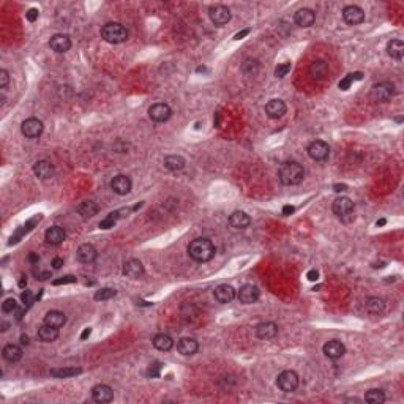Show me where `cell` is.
<instances>
[{"label":"cell","instance_id":"6da1fadb","mask_svg":"<svg viewBox=\"0 0 404 404\" xmlns=\"http://www.w3.org/2000/svg\"><path fill=\"white\" fill-rule=\"evenodd\" d=\"M215 245L207 237H198L188 245V254L196 262H208L215 257Z\"/></svg>","mask_w":404,"mask_h":404},{"label":"cell","instance_id":"7a4b0ae2","mask_svg":"<svg viewBox=\"0 0 404 404\" xmlns=\"http://www.w3.org/2000/svg\"><path fill=\"white\" fill-rule=\"evenodd\" d=\"M278 177L283 185L292 187V185H298L303 182L305 169L300 163H297V161H286V163H283L280 166Z\"/></svg>","mask_w":404,"mask_h":404},{"label":"cell","instance_id":"3957f363","mask_svg":"<svg viewBox=\"0 0 404 404\" xmlns=\"http://www.w3.org/2000/svg\"><path fill=\"white\" fill-rule=\"evenodd\" d=\"M101 38L109 44H120L128 40V30L119 22H109L101 27Z\"/></svg>","mask_w":404,"mask_h":404},{"label":"cell","instance_id":"277c9868","mask_svg":"<svg viewBox=\"0 0 404 404\" xmlns=\"http://www.w3.org/2000/svg\"><path fill=\"white\" fill-rule=\"evenodd\" d=\"M333 213L341 218L344 221L352 220L354 216V202L347 198V196H339L333 201Z\"/></svg>","mask_w":404,"mask_h":404},{"label":"cell","instance_id":"5b68a950","mask_svg":"<svg viewBox=\"0 0 404 404\" xmlns=\"http://www.w3.org/2000/svg\"><path fill=\"white\" fill-rule=\"evenodd\" d=\"M298 384H300V379H298V374L295 373V371H283V373L277 377V385H278V389L281 392H284V393H290V392H294L297 390V387Z\"/></svg>","mask_w":404,"mask_h":404},{"label":"cell","instance_id":"8992f818","mask_svg":"<svg viewBox=\"0 0 404 404\" xmlns=\"http://www.w3.org/2000/svg\"><path fill=\"white\" fill-rule=\"evenodd\" d=\"M395 95V87L390 82L376 84L371 88V100L376 103H387Z\"/></svg>","mask_w":404,"mask_h":404},{"label":"cell","instance_id":"52a82bcc","mask_svg":"<svg viewBox=\"0 0 404 404\" xmlns=\"http://www.w3.org/2000/svg\"><path fill=\"white\" fill-rule=\"evenodd\" d=\"M172 116V109L166 103H155L149 108V117L157 123L167 122Z\"/></svg>","mask_w":404,"mask_h":404},{"label":"cell","instance_id":"ba28073f","mask_svg":"<svg viewBox=\"0 0 404 404\" xmlns=\"http://www.w3.org/2000/svg\"><path fill=\"white\" fill-rule=\"evenodd\" d=\"M44 130V126H43V122L41 120H38L35 117H30L27 120H24L22 122V126H21V131L22 134L29 137V139H35V137H40L41 136Z\"/></svg>","mask_w":404,"mask_h":404},{"label":"cell","instance_id":"9c48e42d","mask_svg":"<svg viewBox=\"0 0 404 404\" xmlns=\"http://www.w3.org/2000/svg\"><path fill=\"white\" fill-rule=\"evenodd\" d=\"M208 16H210V19H212V22L215 24V26L221 27V26H224V24H228L231 21V10L224 5H215V6H210Z\"/></svg>","mask_w":404,"mask_h":404},{"label":"cell","instance_id":"30bf717a","mask_svg":"<svg viewBox=\"0 0 404 404\" xmlns=\"http://www.w3.org/2000/svg\"><path fill=\"white\" fill-rule=\"evenodd\" d=\"M308 155L314 161H324L330 155V147L324 141H314L308 145Z\"/></svg>","mask_w":404,"mask_h":404},{"label":"cell","instance_id":"8fae6325","mask_svg":"<svg viewBox=\"0 0 404 404\" xmlns=\"http://www.w3.org/2000/svg\"><path fill=\"white\" fill-rule=\"evenodd\" d=\"M131 179L128 175H123V174H119L116 175L114 179L111 180V188L112 191L116 193V195H120V196H125L128 193L131 191Z\"/></svg>","mask_w":404,"mask_h":404},{"label":"cell","instance_id":"7c38bea8","mask_svg":"<svg viewBox=\"0 0 404 404\" xmlns=\"http://www.w3.org/2000/svg\"><path fill=\"white\" fill-rule=\"evenodd\" d=\"M237 298L240 303L251 305V303L259 300V289L253 284H245V286H242L240 290L237 292Z\"/></svg>","mask_w":404,"mask_h":404},{"label":"cell","instance_id":"4fadbf2b","mask_svg":"<svg viewBox=\"0 0 404 404\" xmlns=\"http://www.w3.org/2000/svg\"><path fill=\"white\" fill-rule=\"evenodd\" d=\"M343 18L349 26H357L365 21V13L357 5H349L343 10Z\"/></svg>","mask_w":404,"mask_h":404},{"label":"cell","instance_id":"5bb4252c","mask_svg":"<svg viewBox=\"0 0 404 404\" xmlns=\"http://www.w3.org/2000/svg\"><path fill=\"white\" fill-rule=\"evenodd\" d=\"M54 172H55L54 164L51 163V161H47V160H38L37 163L34 164V174L38 177L40 180H49V179H52Z\"/></svg>","mask_w":404,"mask_h":404},{"label":"cell","instance_id":"9a60e30c","mask_svg":"<svg viewBox=\"0 0 404 404\" xmlns=\"http://www.w3.org/2000/svg\"><path fill=\"white\" fill-rule=\"evenodd\" d=\"M92 398L96 403H111L114 400V392L106 384H98L92 389Z\"/></svg>","mask_w":404,"mask_h":404},{"label":"cell","instance_id":"2e32d148","mask_svg":"<svg viewBox=\"0 0 404 404\" xmlns=\"http://www.w3.org/2000/svg\"><path fill=\"white\" fill-rule=\"evenodd\" d=\"M49 46L54 52L57 54H63L67 52L70 47H71V40L68 35L65 34H55L51 40H49Z\"/></svg>","mask_w":404,"mask_h":404},{"label":"cell","instance_id":"e0dca14e","mask_svg":"<svg viewBox=\"0 0 404 404\" xmlns=\"http://www.w3.org/2000/svg\"><path fill=\"white\" fill-rule=\"evenodd\" d=\"M322 351H324V354L327 355L328 359L336 360V359L343 357V355L346 354V347H344V344L341 341H338V339H332V341H328V343L324 344Z\"/></svg>","mask_w":404,"mask_h":404},{"label":"cell","instance_id":"ac0fdd59","mask_svg":"<svg viewBox=\"0 0 404 404\" xmlns=\"http://www.w3.org/2000/svg\"><path fill=\"white\" fill-rule=\"evenodd\" d=\"M215 298L218 303H231L234 298H236V289H234L231 284H220L213 292Z\"/></svg>","mask_w":404,"mask_h":404},{"label":"cell","instance_id":"d6986e66","mask_svg":"<svg viewBox=\"0 0 404 404\" xmlns=\"http://www.w3.org/2000/svg\"><path fill=\"white\" fill-rule=\"evenodd\" d=\"M96 256H98V253H96V248L93 245H90V243L81 245L78 248V251H76L78 261L82 262V264H92L96 259Z\"/></svg>","mask_w":404,"mask_h":404},{"label":"cell","instance_id":"ffe728a7","mask_svg":"<svg viewBox=\"0 0 404 404\" xmlns=\"http://www.w3.org/2000/svg\"><path fill=\"white\" fill-rule=\"evenodd\" d=\"M286 111H287V106H286V103L283 101V100H270L267 104H265V112H267V116L270 119H280L286 114Z\"/></svg>","mask_w":404,"mask_h":404},{"label":"cell","instance_id":"44dd1931","mask_svg":"<svg viewBox=\"0 0 404 404\" xmlns=\"http://www.w3.org/2000/svg\"><path fill=\"white\" fill-rule=\"evenodd\" d=\"M294 21L298 27H311L314 21H316V13L310 10V8H302V10L295 13Z\"/></svg>","mask_w":404,"mask_h":404},{"label":"cell","instance_id":"7402d4cb","mask_svg":"<svg viewBox=\"0 0 404 404\" xmlns=\"http://www.w3.org/2000/svg\"><path fill=\"white\" fill-rule=\"evenodd\" d=\"M44 239L49 245L59 246V245L63 243V240L67 239V232L63 231V228H60V226H52V228H49L46 231Z\"/></svg>","mask_w":404,"mask_h":404},{"label":"cell","instance_id":"603a6c76","mask_svg":"<svg viewBox=\"0 0 404 404\" xmlns=\"http://www.w3.org/2000/svg\"><path fill=\"white\" fill-rule=\"evenodd\" d=\"M278 333V327L275 322H261L256 327V336L259 339H273Z\"/></svg>","mask_w":404,"mask_h":404},{"label":"cell","instance_id":"cb8c5ba5","mask_svg":"<svg viewBox=\"0 0 404 404\" xmlns=\"http://www.w3.org/2000/svg\"><path fill=\"white\" fill-rule=\"evenodd\" d=\"M123 273L126 275L128 278L137 280V278H141L142 275H144V265H142L141 261L130 259V261H126L125 265H123Z\"/></svg>","mask_w":404,"mask_h":404},{"label":"cell","instance_id":"d4e9b609","mask_svg":"<svg viewBox=\"0 0 404 404\" xmlns=\"http://www.w3.org/2000/svg\"><path fill=\"white\" fill-rule=\"evenodd\" d=\"M199 349V344L195 338H182L179 343H177V351L182 355H195Z\"/></svg>","mask_w":404,"mask_h":404},{"label":"cell","instance_id":"484cf974","mask_svg":"<svg viewBox=\"0 0 404 404\" xmlns=\"http://www.w3.org/2000/svg\"><path fill=\"white\" fill-rule=\"evenodd\" d=\"M65 322H67L65 313H62L59 310H51L49 313H46V316H44V324L55 327V328L63 327L65 325Z\"/></svg>","mask_w":404,"mask_h":404},{"label":"cell","instance_id":"4316f807","mask_svg":"<svg viewBox=\"0 0 404 404\" xmlns=\"http://www.w3.org/2000/svg\"><path fill=\"white\" fill-rule=\"evenodd\" d=\"M229 223L232 228H236V229H246L248 226L251 224V218H249V215H246L245 212L237 210V212H234L229 216Z\"/></svg>","mask_w":404,"mask_h":404},{"label":"cell","instance_id":"83f0119b","mask_svg":"<svg viewBox=\"0 0 404 404\" xmlns=\"http://www.w3.org/2000/svg\"><path fill=\"white\" fill-rule=\"evenodd\" d=\"M328 73V63L325 60H314L310 67V76L313 79H324Z\"/></svg>","mask_w":404,"mask_h":404},{"label":"cell","instance_id":"f1b7e54d","mask_svg":"<svg viewBox=\"0 0 404 404\" xmlns=\"http://www.w3.org/2000/svg\"><path fill=\"white\" fill-rule=\"evenodd\" d=\"M38 338L41 339L43 343H52L59 338V328L51 327L47 324H43L38 328Z\"/></svg>","mask_w":404,"mask_h":404},{"label":"cell","instance_id":"f546056e","mask_svg":"<svg viewBox=\"0 0 404 404\" xmlns=\"http://www.w3.org/2000/svg\"><path fill=\"white\" fill-rule=\"evenodd\" d=\"M387 54L395 60H401L404 55V43L398 38L390 40L389 44H387Z\"/></svg>","mask_w":404,"mask_h":404},{"label":"cell","instance_id":"4dcf8cb0","mask_svg":"<svg viewBox=\"0 0 404 404\" xmlns=\"http://www.w3.org/2000/svg\"><path fill=\"white\" fill-rule=\"evenodd\" d=\"M2 355H3V359L6 362L16 363V362H19L22 359V349L16 344H6L3 347V351H2Z\"/></svg>","mask_w":404,"mask_h":404},{"label":"cell","instance_id":"1f68e13d","mask_svg":"<svg viewBox=\"0 0 404 404\" xmlns=\"http://www.w3.org/2000/svg\"><path fill=\"white\" fill-rule=\"evenodd\" d=\"M152 343L153 346L157 347L158 351H163V352H167V351H171L172 349V346H174V339L166 335V333H158L155 338L152 339Z\"/></svg>","mask_w":404,"mask_h":404},{"label":"cell","instance_id":"d6a6232c","mask_svg":"<svg viewBox=\"0 0 404 404\" xmlns=\"http://www.w3.org/2000/svg\"><path fill=\"white\" fill-rule=\"evenodd\" d=\"M187 164V161L182 155H169L164 158V167L167 171H172V172H177V171H182Z\"/></svg>","mask_w":404,"mask_h":404},{"label":"cell","instance_id":"836d02e7","mask_svg":"<svg viewBox=\"0 0 404 404\" xmlns=\"http://www.w3.org/2000/svg\"><path fill=\"white\" fill-rule=\"evenodd\" d=\"M98 205H96V202L93 201H84L82 204H79L76 207V212L82 216V218H92L98 213Z\"/></svg>","mask_w":404,"mask_h":404},{"label":"cell","instance_id":"e575fe53","mask_svg":"<svg viewBox=\"0 0 404 404\" xmlns=\"http://www.w3.org/2000/svg\"><path fill=\"white\" fill-rule=\"evenodd\" d=\"M82 373L81 368H54L51 369V376L55 379H65V377H73Z\"/></svg>","mask_w":404,"mask_h":404},{"label":"cell","instance_id":"d590c367","mask_svg":"<svg viewBox=\"0 0 404 404\" xmlns=\"http://www.w3.org/2000/svg\"><path fill=\"white\" fill-rule=\"evenodd\" d=\"M366 310L371 314H381L384 311V300L379 297H369L366 300Z\"/></svg>","mask_w":404,"mask_h":404},{"label":"cell","instance_id":"8d00e7d4","mask_svg":"<svg viewBox=\"0 0 404 404\" xmlns=\"http://www.w3.org/2000/svg\"><path fill=\"white\" fill-rule=\"evenodd\" d=\"M365 400L371 404H382L385 401V395L382 390H379V389H371L366 392L365 395Z\"/></svg>","mask_w":404,"mask_h":404},{"label":"cell","instance_id":"74e56055","mask_svg":"<svg viewBox=\"0 0 404 404\" xmlns=\"http://www.w3.org/2000/svg\"><path fill=\"white\" fill-rule=\"evenodd\" d=\"M119 218H120V213H119V212H112V213H109L106 218H103V220L100 221V228H101V229H111V228H114V224L117 223Z\"/></svg>","mask_w":404,"mask_h":404},{"label":"cell","instance_id":"f35d334b","mask_svg":"<svg viewBox=\"0 0 404 404\" xmlns=\"http://www.w3.org/2000/svg\"><path fill=\"white\" fill-rule=\"evenodd\" d=\"M363 76H362V73H352V75H347L344 79H341L339 81V88H341V90H347V88L351 87V84L354 82V81H359V79H362Z\"/></svg>","mask_w":404,"mask_h":404},{"label":"cell","instance_id":"ab89813d","mask_svg":"<svg viewBox=\"0 0 404 404\" xmlns=\"http://www.w3.org/2000/svg\"><path fill=\"white\" fill-rule=\"evenodd\" d=\"M116 295V290L114 289H109V287H104V289H100V290H96V294H95V300H109V298H112Z\"/></svg>","mask_w":404,"mask_h":404},{"label":"cell","instance_id":"60d3db41","mask_svg":"<svg viewBox=\"0 0 404 404\" xmlns=\"http://www.w3.org/2000/svg\"><path fill=\"white\" fill-rule=\"evenodd\" d=\"M290 68H292V63L290 62H284V63H280V65L275 68V76L277 78H284L287 73L290 71Z\"/></svg>","mask_w":404,"mask_h":404},{"label":"cell","instance_id":"b9f144b4","mask_svg":"<svg viewBox=\"0 0 404 404\" xmlns=\"http://www.w3.org/2000/svg\"><path fill=\"white\" fill-rule=\"evenodd\" d=\"M18 308H19L18 302H16L14 298H6V300L3 302V305H2V311L3 313H14Z\"/></svg>","mask_w":404,"mask_h":404},{"label":"cell","instance_id":"7bdbcfd3","mask_svg":"<svg viewBox=\"0 0 404 404\" xmlns=\"http://www.w3.org/2000/svg\"><path fill=\"white\" fill-rule=\"evenodd\" d=\"M21 300H22L24 306H26V308H29V306L34 305V302H35V297H34V294L30 292V290H24L22 295H21Z\"/></svg>","mask_w":404,"mask_h":404},{"label":"cell","instance_id":"ee69618b","mask_svg":"<svg viewBox=\"0 0 404 404\" xmlns=\"http://www.w3.org/2000/svg\"><path fill=\"white\" fill-rule=\"evenodd\" d=\"M71 283H76V277H73V275H67V277H60L57 280L52 281L54 286H62V284H71Z\"/></svg>","mask_w":404,"mask_h":404},{"label":"cell","instance_id":"f6af8a7d","mask_svg":"<svg viewBox=\"0 0 404 404\" xmlns=\"http://www.w3.org/2000/svg\"><path fill=\"white\" fill-rule=\"evenodd\" d=\"M10 84V73L6 70H0V88H6Z\"/></svg>","mask_w":404,"mask_h":404},{"label":"cell","instance_id":"bcb514c9","mask_svg":"<svg viewBox=\"0 0 404 404\" xmlns=\"http://www.w3.org/2000/svg\"><path fill=\"white\" fill-rule=\"evenodd\" d=\"M160 369H161V363H155V365H150L147 374L150 377H158L160 376Z\"/></svg>","mask_w":404,"mask_h":404},{"label":"cell","instance_id":"7dc6e473","mask_svg":"<svg viewBox=\"0 0 404 404\" xmlns=\"http://www.w3.org/2000/svg\"><path fill=\"white\" fill-rule=\"evenodd\" d=\"M26 18L29 22H35L38 19V10H35V8H30V10L26 13Z\"/></svg>","mask_w":404,"mask_h":404},{"label":"cell","instance_id":"c3c4849f","mask_svg":"<svg viewBox=\"0 0 404 404\" xmlns=\"http://www.w3.org/2000/svg\"><path fill=\"white\" fill-rule=\"evenodd\" d=\"M294 212H295V207L294 205H284V207H283V215H284V216L292 215Z\"/></svg>","mask_w":404,"mask_h":404},{"label":"cell","instance_id":"681fc988","mask_svg":"<svg viewBox=\"0 0 404 404\" xmlns=\"http://www.w3.org/2000/svg\"><path fill=\"white\" fill-rule=\"evenodd\" d=\"M62 265H63V259H62V257H55V259H52V267L55 270L62 269Z\"/></svg>","mask_w":404,"mask_h":404},{"label":"cell","instance_id":"f907efd6","mask_svg":"<svg viewBox=\"0 0 404 404\" xmlns=\"http://www.w3.org/2000/svg\"><path fill=\"white\" fill-rule=\"evenodd\" d=\"M318 277H319L318 270H310L308 273H306V278H308L310 281H316V280H318Z\"/></svg>","mask_w":404,"mask_h":404},{"label":"cell","instance_id":"816d5d0a","mask_svg":"<svg viewBox=\"0 0 404 404\" xmlns=\"http://www.w3.org/2000/svg\"><path fill=\"white\" fill-rule=\"evenodd\" d=\"M249 32H251V29H245V30H242V32H239V34H236L234 35V40H242L243 37H246Z\"/></svg>","mask_w":404,"mask_h":404},{"label":"cell","instance_id":"f5cc1de1","mask_svg":"<svg viewBox=\"0 0 404 404\" xmlns=\"http://www.w3.org/2000/svg\"><path fill=\"white\" fill-rule=\"evenodd\" d=\"M27 308H18L14 311V316H16V321H21L24 318V313H26Z\"/></svg>","mask_w":404,"mask_h":404},{"label":"cell","instance_id":"db71d44e","mask_svg":"<svg viewBox=\"0 0 404 404\" xmlns=\"http://www.w3.org/2000/svg\"><path fill=\"white\" fill-rule=\"evenodd\" d=\"M90 335H92V328L88 327V328H85V330H84L82 335H81V339H82V341H84V339H87V338L90 336Z\"/></svg>","mask_w":404,"mask_h":404},{"label":"cell","instance_id":"11a10c76","mask_svg":"<svg viewBox=\"0 0 404 404\" xmlns=\"http://www.w3.org/2000/svg\"><path fill=\"white\" fill-rule=\"evenodd\" d=\"M38 280H47L51 277V272H43V273H37Z\"/></svg>","mask_w":404,"mask_h":404},{"label":"cell","instance_id":"9f6ffc18","mask_svg":"<svg viewBox=\"0 0 404 404\" xmlns=\"http://www.w3.org/2000/svg\"><path fill=\"white\" fill-rule=\"evenodd\" d=\"M29 261H30L32 264H35V262H38V261H40V257H38L35 253H30V254H29Z\"/></svg>","mask_w":404,"mask_h":404},{"label":"cell","instance_id":"6f0895ef","mask_svg":"<svg viewBox=\"0 0 404 404\" xmlns=\"http://www.w3.org/2000/svg\"><path fill=\"white\" fill-rule=\"evenodd\" d=\"M27 286V280H26V277H21V280H19V287H26Z\"/></svg>","mask_w":404,"mask_h":404},{"label":"cell","instance_id":"680465c9","mask_svg":"<svg viewBox=\"0 0 404 404\" xmlns=\"http://www.w3.org/2000/svg\"><path fill=\"white\" fill-rule=\"evenodd\" d=\"M346 190V185H335V191L339 193V191H344Z\"/></svg>","mask_w":404,"mask_h":404},{"label":"cell","instance_id":"91938a15","mask_svg":"<svg viewBox=\"0 0 404 404\" xmlns=\"http://www.w3.org/2000/svg\"><path fill=\"white\" fill-rule=\"evenodd\" d=\"M21 343H22V344H29V336L22 335V336H21Z\"/></svg>","mask_w":404,"mask_h":404},{"label":"cell","instance_id":"94428289","mask_svg":"<svg viewBox=\"0 0 404 404\" xmlns=\"http://www.w3.org/2000/svg\"><path fill=\"white\" fill-rule=\"evenodd\" d=\"M385 223H387V221H385V220H384V218H382V220H379V221H377L376 224H377V226H384Z\"/></svg>","mask_w":404,"mask_h":404}]
</instances>
